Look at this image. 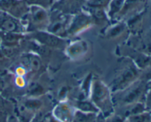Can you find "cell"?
<instances>
[{
    "instance_id": "obj_1",
    "label": "cell",
    "mask_w": 151,
    "mask_h": 122,
    "mask_svg": "<svg viewBox=\"0 0 151 122\" xmlns=\"http://www.w3.org/2000/svg\"><path fill=\"white\" fill-rule=\"evenodd\" d=\"M24 0H0V9L15 19H19L27 15L29 11Z\"/></svg>"
},
{
    "instance_id": "obj_2",
    "label": "cell",
    "mask_w": 151,
    "mask_h": 122,
    "mask_svg": "<svg viewBox=\"0 0 151 122\" xmlns=\"http://www.w3.org/2000/svg\"><path fill=\"white\" fill-rule=\"evenodd\" d=\"M92 100L98 107L107 111L110 107L111 99L109 90L102 82L96 81L93 85Z\"/></svg>"
},
{
    "instance_id": "obj_3",
    "label": "cell",
    "mask_w": 151,
    "mask_h": 122,
    "mask_svg": "<svg viewBox=\"0 0 151 122\" xmlns=\"http://www.w3.org/2000/svg\"><path fill=\"white\" fill-rule=\"evenodd\" d=\"M138 74L139 71L137 68L133 65L129 66L115 80L113 85L114 91L123 90L138 76Z\"/></svg>"
},
{
    "instance_id": "obj_4",
    "label": "cell",
    "mask_w": 151,
    "mask_h": 122,
    "mask_svg": "<svg viewBox=\"0 0 151 122\" xmlns=\"http://www.w3.org/2000/svg\"><path fill=\"white\" fill-rule=\"evenodd\" d=\"M29 11L27 15L29 16V24L32 26H42L46 23L48 19L47 13L44 7L39 6H29Z\"/></svg>"
},
{
    "instance_id": "obj_5",
    "label": "cell",
    "mask_w": 151,
    "mask_h": 122,
    "mask_svg": "<svg viewBox=\"0 0 151 122\" xmlns=\"http://www.w3.org/2000/svg\"><path fill=\"white\" fill-rule=\"evenodd\" d=\"M33 36L37 41L45 44V45L49 46L60 47L64 45V43H63L64 41L58 37V35H53L50 32L47 33V32L38 31V32H35L33 34Z\"/></svg>"
},
{
    "instance_id": "obj_6",
    "label": "cell",
    "mask_w": 151,
    "mask_h": 122,
    "mask_svg": "<svg viewBox=\"0 0 151 122\" xmlns=\"http://www.w3.org/2000/svg\"><path fill=\"white\" fill-rule=\"evenodd\" d=\"M0 29L8 33L20 31V25L15 18L0 15Z\"/></svg>"
},
{
    "instance_id": "obj_7",
    "label": "cell",
    "mask_w": 151,
    "mask_h": 122,
    "mask_svg": "<svg viewBox=\"0 0 151 122\" xmlns=\"http://www.w3.org/2000/svg\"><path fill=\"white\" fill-rule=\"evenodd\" d=\"M66 26V19L60 15L58 16L57 19L53 20L52 23L48 26V32L53 35H59L65 31Z\"/></svg>"
},
{
    "instance_id": "obj_8",
    "label": "cell",
    "mask_w": 151,
    "mask_h": 122,
    "mask_svg": "<svg viewBox=\"0 0 151 122\" xmlns=\"http://www.w3.org/2000/svg\"><path fill=\"white\" fill-rule=\"evenodd\" d=\"M143 90H144V88H143L142 85H137L134 88L130 89L128 92L125 93L123 98H122V101L125 104H131V103L137 101L139 98L140 96L142 94Z\"/></svg>"
},
{
    "instance_id": "obj_9",
    "label": "cell",
    "mask_w": 151,
    "mask_h": 122,
    "mask_svg": "<svg viewBox=\"0 0 151 122\" xmlns=\"http://www.w3.org/2000/svg\"><path fill=\"white\" fill-rule=\"evenodd\" d=\"M89 21L90 18H88L84 15H80L76 18L74 23L72 24L70 28H69L68 32H70V33H75L78 31V29H81V27L82 29L84 25L89 24Z\"/></svg>"
},
{
    "instance_id": "obj_10",
    "label": "cell",
    "mask_w": 151,
    "mask_h": 122,
    "mask_svg": "<svg viewBox=\"0 0 151 122\" xmlns=\"http://www.w3.org/2000/svg\"><path fill=\"white\" fill-rule=\"evenodd\" d=\"M125 1V0H111L109 4V16L112 17L120 12Z\"/></svg>"
},
{
    "instance_id": "obj_11",
    "label": "cell",
    "mask_w": 151,
    "mask_h": 122,
    "mask_svg": "<svg viewBox=\"0 0 151 122\" xmlns=\"http://www.w3.org/2000/svg\"><path fill=\"white\" fill-rule=\"evenodd\" d=\"M69 53L72 55L77 56L79 54H83L85 51L86 46L83 42H79L77 44H74L69 47Z\"/></svg>"
},
{
    "instance_id": "obj_12",
    "label": "cell",
    "mask_w": 151,
    "mask_h": 122,
    "mask_svg": "<svg viewBox=\"0 0 151 122\" xmlns=\"http://www.w3.org/2000/svg\"><path fill=\"white\" fill-rule=\"evenodd\" d=\"M128 122H151V118L149 114L141 113L130 116Z\"/></svg>"
},
{
    "instance_id": "obj_13",
    "label": "cell",
    "mask_w": 151,
    "mask_h": 122,
    "mask_svg": "<svg viewBox=\"0 0 151 122\" xmlns=\"http://www.w3.org/2000/svg\"><path fill=\"white\" fill-rule=\"evenodd\" d=\"M111 0H88L87 5L90 8H100L103 9L105 7L109 6Z\"/></svg>"
},
{
    "instance_id": "obj_14",
    "label": "cell",
    "mask_w": 151,
    "mask_h": 122,
    "mask_svg": "<svg viewBox=\"0 0 151 122\" xmlns=\"http://www.w3.org/2000/svg\"><path fill=\"white\" fill-rule=\"evenodd\" d=\"M29 6H39L41 7H47L51 3V0H24Z\"/></svg>"
},
{
    "instance_id": "obj_15",
    "label": "cell",
    "mask_w": 151,
    "mask_h": 122,
    "mask_svg": "<svg viewBox=\"0 0 151 122\" xmlns=\"http://www.w3.org/2000/svg\"><path fill=\"white\" fill-rule=\"evenodd\" d=\"M78 107L81 108V110H82L83 112H86V113H93V112H96L97 110L93 106V104H91L89 102H87V101H83V102L79 103Z\"/></svg>"
},
{
    "instance_id": "obj_16",
    "label": "cell",
    "mask_w": 151,
    "mask_h": 122,
    "mask_svg": "<svg viewBox=\"0 0 151 122\" xmlns=\"http://www.w3.org/2000/svg\"><path fill=\"white\" fill-rule=\"evenodd\" d=\"M125 29V26L123 24H118L117 26H115L114 27L112 28L111 29L110 32H109V35L110 37H116L118 36L119 34L122 33Z\"/></svg>"
},
{
    "instance_id": "obj_17",
    "label": "cell",
    "mask_w": 151,
    "mask_h": 122,
    "mask_svg": "<svg viewBox=\"0 0 151 122\" xmlns=\"http://www.w3.org/2000/svg\"><path fill=\"white\" fill-rule=\"evenodd\" d=\"M92 117H89V114H84L83 113H78L75 116L77 122H92Z\"/></svg>"
},
{
    "instance_id": "obj_18",
    "label": "cell",
    "mask_w": 151,
    "mask_h": 122,
    "mask_svg": "<svg viewBox=\"0 0 151 122\" xmlns=\"http://www.w3.org/2000/svg\"><path fill=\"white\" fill-rule=\"evenodd\" d=\"M43 89L41 88V87L40 85H34V84L29 88V91H30V93L32 95H37V94L41 93Z\"/></svg>"
},
{
    "instance_id": "obj_19",
    "label": "cell",
    "mask_w": 151,
    "mask_h": 122,
    "mask_svg": "<svg viewBox=\"0 0 151 122\" xmlns=\"http://www.w3.org/2000/svg\"><path fill=\"white\" fill-rule=\"evenodd\" d=\"M39 104L40 103L39 101H38V100H30V101H28L26 105L29 108H36V107L39 106Z\"/></svg>"
},
{
    "instance_id": "obj_20",
    "label": "cell",
    "mask_w": 151,
    "mask_h": 122,
    "mask_svg": "<svg viewBox=\"0 0 151 122\" xmlns=\"http://www.w3.org/2000/svg\"><path fill=\"white\" fill-rule=\"evenodd\" d=\"M107 122H124L122 118L119 116H115V117L111 118L110 119L107 121Z\"/></svg>"
}]
</instances>
